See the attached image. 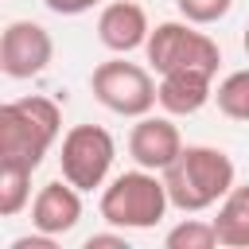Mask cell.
Masks as SVG:
<instances>
[{"mask_svg":"<svg viewBox=\"0 0 249 249\" xmlns=\"http://www.w3.org/2000/svg\"><path fill=\"white\" fill-rule=\"evenodd\" d=\"M160 175L167 183L171 206L183 210V214H198V210L218 206L237 179L233 160L222 148H210V144H183L175 163L163 167Z\"/></svg>","mask_w":249,"mask_h":249,"instance_id":"1","label":"cell"},{"mask_svg":"<svg viewBox=\"0 0 249 249\" xmlns=\"http://www.w3.org/2000/svg\"><path fill=\"white\" fill-rule=\"evenodd\" d=\"M62 132V109L51 97L27 93L0 105V163L39 167Z\"/></svg>","mask_w":249,"mask_h":249,"instance_id":"2","label":"cell"},{"mask_svg":"<svg viewBox=\"0 0 249 249\" xmlns=\"http://www.w3.org/2000/svg\"><path fill=\"white\" fill-rule=\"evenodd\" d=\"M171 198H167V183L160 171L136 167L117 175L105 191H101V218L117 230H152L163 214H167Z\"/></svg>","mask_w":249,"mask_h":249,"instance_id":"3","label":"cell"},{"mask_svg":"<svg viewBox=\"0 0 249 249\" xmlns=\"http://www.w3.org/2000/svg\"><path fill=\"white\" fill-rule=\"evenodd\" d=\"M144 54L152 62L156 74H171V70H206V74H218V62H222V51L218 43L198 31V23L191 19H167V23H156L148 43H144Z\"/></svg>","mask_w":249,"mask_h":249,"instance_id":"4","label":"cell"},{"mask_svg":"<svg viewBox=\"0 0 249 249\" xmlns=\"http://www.w3.org/2000/svg\"><path fill=\"white\" fill-rule=\"evenodd\" d=\"M89 89L109 113H121V117H144L160 101V86L152 82V74L124 58L101 62L89 78Z\"/></svg>","mask_w":249,"mask_h":249,"instance_id":"5","label":"cell"},{"mask_svg":"<svg viewBox=\"0 0 249 249\" xmlns=\"http://www.w3.org/2000/svg\"><path fill=\"white\" fill-rule=\"evenodd\" d=\"M113 156H117V144L101 124H74L62 136V156H58L62 179H70L78 191H93L109 179Z\"/></svg>","mask_w":249,"mask_h":249,"instance_id":"6","label":"cell"},{"mask_svg":"<svg viewBox=\"0 0 249 249\" xmlns=\"http://www.w3.org/2000/svg\"><path fill=\"white\" fill-rule=\"evenodd\" d=\"M54 58V39L43 23L35 19H12L0 35V70L4 78H35L47 70V62Z\"/></svg>","mask_w":249,"mask_h":249,"instance_id":"7","label":"cell"},{"mask_svg":"<svg viewBox=\"0 0 249 249\" xmlns=\"http://www.w3.org/2000/svg\"><path fill=\"white\" fill-rule=\"evenodd\" d=\"M179 152H183V136L171 124V117H152V113L136 117V124L128 132V156L136 160V167L163 171L175 163Z\"/></svg>","mask_w":249,"mask_h":249,"instance_id":"8","label":"cell"},{"mask_svg":"<svg viewBox=\"0 0 249 249\" xmlns=\"http://www.w3.org/2000/svg\"><path fill=\"white\" fill-rule=\"evenodd\" d=\"M82 218V191L70 183V179H54V183H43L39 195L31 198V226L43 230V233H70Z\"/></svg>","mask_w":249,"mask_h":249,"instance_id":"9","label":"cell"},{"mask_svg":"<svg viewBox=\"0 0 249 249\" xmlns=\"http://www.w3.org/2000/svg\"><path fill=\"white\" fill-rule=\"evenodd\" d=\"M148 35H152L148 16H144V8L132 4V0H113V4H105L101 16H97V39H101V47H109L113 54H128V51L144 47Z\"/></svg>","mask_w":249,"mask_h":249,"instance_id":"10","label":"cell"},{"mask_svg":"<svg viewBox=\"0 0 249 249\" xmlns=\"http://www.w3.org/2000/svg\"><path fill=\"white\" fill-rule=\"evenodd\" d=\"M214 97V74L206 70H171L160 74V105L171 117H191Z\"/></svg>","mask_w":249,"mask_h":249,"instance_id":"11","label":"cell"},{"mask_svg":"<svg viewBox=\"0 0 249 249\" xmlns=\"http://www.w3.org/2000/svg\"><path fill=\"white\" fill-rule=\"evenodd\" d=\"M214 230H218V245L226 249H249V183H233L230 195L218 202V218H214Z\"/></svg>","mask_w":249,"mask_h":249,"instance_id":"12","label":"cell"},{"mask_svg":"<svg viewBox=\"0 0 249 249\" xmlns=\"http://www.w3.org/2000/svg\"><path fill=\"white\" fill-rule=\"evenodd\" d=\"M27 202H31V167L0 163V214L16 218Z\"/></svg>","mask_w":249,"mask_h":249,"instance_id":"13","label":"cell"},{"mask_svg":"<svg viewBox=\"0 0 249 249\" xmlns=\"http://www.w3.org/2000/svg\"><path fill=\"white\" fill-rule=\"evenodd\" d=\"M214 101H218V109H222L226 117L249 121V70L226 74V78L218 82V89H214Z\"/></svg>","mask_w":249,"mask_h":249,"instance_id":"14","label":"cell"},{"mask_svg":"<svg viewBox=\"0 0 249 249\" xmlns=\"http://www.w3.org/2000/svg\"><path fill=\"white\" fill-rule=\"evenodd\" d=\"M163 245H167V249H214V245H218V230H214V222L187 218V222H179L175 230H167Z\"/></svg>","mask_w":249,"mask_h":249,"instance_id":"15","label":"cell"},{"mask_svg":"<svg viewBox=\"0 0 249 249\" xmlns=\"http://www.w3.org/2000/svg\"><path fill=\"white\" fill-rule=\"evenodd\" d=\"M175 8H179L183 19L206 27V23H218V19L233 8V0H175Z\"/></svg>","mask_w":249,"mask_h":249,"instance_id":"16","label":"cell"},{"mask_svg":"<svg viewBox=\"0 0 249 249\" xmlns=\"http://www.w3.org/2000/svg\"><path fill=\"white\" fill-rule=\"evenodd\" d=\"M58 245V237L54 233H43V230H35V233H23V237H16L8 249H54Z\"/></svg>","mask_w":249,"mask_h":249,"instance_id":"17","label":"cell"},{"mask_svg":"<svg viewBox=\"0 0 249 249\" xmlns=\"http://www.w3.org/2000/svg\"><path fill=\"white\" fill-rule=\"evenodd\" d=\"M54 16H82V12H89L93 4H101V0H43Z\"/></svg>","mask_w":249,"mask_h":249,"instance_id":"18","label":"cell"},{"mask_svg":"<svg viewBox=\"0 0 249 249\" xmlns=\"http://www.w3.org/2000/svg\"><path fill=\"white\" fill-rule=\"evenodd\" d=\"M86 249H128V241H124V233H89Z\"/></svg>","mask_w":249,"mask_h":249,"instance_id":"19","label":"cell"},{"mask_svg":"<svg viewBox=\"0 0 249 249\" xmlns=\"http://www.w3.org/2000/svg\"><path fill=\"white\" fill-rule=\"evenodd\" d=\"M241 47H245V54H249V27H245V35H241Z\"/></svg>","mask_w":249,"mask_h":249,"instance_id":"20","label":"cell"}]
</instances>
